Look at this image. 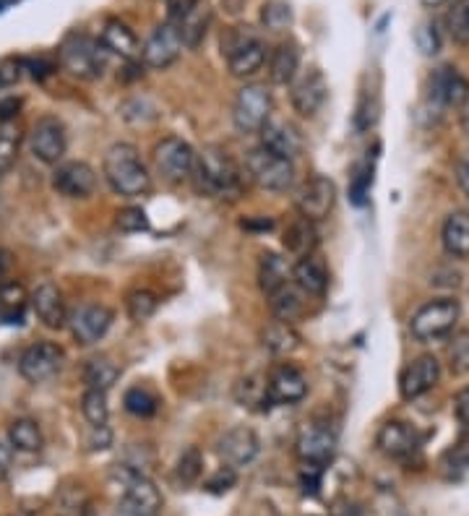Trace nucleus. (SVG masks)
<instances>
[{
  "label": "nucleus",
  "mask_w": 469,
  "mask_h": 516,
  "mask_svg": "<svg viewBox=\"0 0 469 516\" xmlns=\"http://www.w3.org/2000/svg\"><path fill=\"white\" fill-rule=\"evenodd\" d=\"M334 204H337V186L324 175L305 180L303 186L298 188V196H295L300 217L311 219V222H321V219L329 217Z\"/></svg>",
  "instance_id": "obj_13"
},
{
  "label": "nucleus",
  "mask_w": 469,
  "mask_h": 516,
  "mask_svg": "<svg viewBox=\"0 0 469 516\" xmlns=\"http://www.w3.org/2000/svg\"><path fill=\"white\" fill-rule=\"evenodd\" d=\"M282 243H285V248L290 253H295V256H308V253H313V248H316V230H313V222L311 219L305 217H298L295 222H290L285 230V238H282Z\"/></svg>",
  "instance_id": "obj_34"
},
{
  "label": "nucleus",
  "mask_w": 469,
  "mask_h": 516,
  "mask_svg": "<svg viewBox=\"0 0 469 516\" xmlns=\"http://www.w3.org/2000/svg\"><path fill=\"white\" fill-rule=\"evenodd\" d=\"M287 285H292V269L287 266L285 258L277 256V253H264L261 264H258V287H261V292L266 298H271L274 292Z\"/></svg>",
  "instance_id": "obj_29"
},
{
  "label": "nucleus",
  "mask_w": 469,
  "mask_h": 516,
  "mask_svg": "<svg viewBox=\"0 0 469 516\" xmlns=\"http://www.w3.org/2000/svg\"><path fill=\"white\" fill-rule=\"evenodd\" d=\"M235 483H238V472H235V467L227 464V467H219V470L206 480V490L214 493V496H222V493L235 488Z\"/></svg>",
  "instance_id": "obj_46"
},
{
  "label": "nucleus",
  "mask_w": 469,
  "mask_h": 516,
  "mask_svg": "<svg viewBox=\"0 0 469 516\" xmlns=\"http://www.w3.org/2000/svg\"><path fill=\"white\" fill-rule=\"evenodd\" d=\"M159 397L154 394L152 389H146V386H131L126 391V397H123V407L131 412L133 417H152L157 415L159 410Z\"/></svg>",
  "instance_id": "obj_37"
},
{
  "label": "nucleus",
  "mask_w": 469,
  "mask_h": 516,
  "mask_svg": "<svg viewBox=\"0 0 469 516\" xmlns=\"http://www.w3.org/2000/svg\"><path fill=\"white\" fill-rule=\"evenodd\" d=\"M454 412H456V420H459L464 428H469V386L456 394Z\"/></svg>",
  "instance_id": "obj_52"
},
{
  "label": "nucleus",
  "mask_w": 469,
  "mask_h": 516,
  "mask_svg": "<svg viewBox=\"0 0 469 516\" xmlns=\"http://www.w3.org/2000/svg\"><path fill=\"white\" fill-rule=\"evenodd\" d=\"M321 472H324V467H316V464H303V470H300V485H303V493H311V496H316L318 488H321Z\"/></svg>",
  "instance_id": "obj_49"
},
{
  "label": "nucleus",
  "mask_w": 469,
  "mask_h": 516,
  "mask_svg": "<svg viewBox=\"0 0 469 516\" xmlns=\"http://www.w3.org/2000/svg\"><path fill=\"white\" fill-rule=\"evenodd\" d=\"M165 6L170 21H180L185 14H191L193 8L201 6V0H165Z\"/></svg>",
  "instance_id": "obj_50"
},
{
  "label": "nucleus",
  "mask_w": 469,
  "mask_h": 516,
  "mask_svg": "<svg viewBox=\"0 0 469 516\" xmlns=\"http://www.w3.org/2000/svg\"><path fill=\"white\" fill-rule=\"evenodd\" d=\"M60 66L76 79H100L107 66V50L102 42L92 40L89 34H68L58 50Z\"/></svg>",
  "instance_id": "obj_5"
},
{
  "label": "nucleus",
  "mask_w": 469,
  "mask_h": 516,
  "mask_svg": "<svg viewBox=\"0 0 469 516\" xmlns=\"http://www.w3.org/2000/svg\"><path fill=\"white\" fill-rule=\"evenodd\" d=\"M258 136H261V146L269 149L271 154H279V157L295 159L303 152V136H300L298 128L292 126V123H287V120L271 118L269 123L258 131Z\"/></svg>",
  "instance_id": "obj_23"
},
{
  "label": "nucleus",
  "mask_w": 469,
  "mask_h": 516,
  "mask_svg": "<svg viewBox=\"0 0 469 516\" xmlns=\"http://www.w3.org/2000/svg\"><path fill=\"white\" fill-rule=\"evenodd\" d=\"M446 358H449V371L454 376H467L469 373V331H459L454 339H451L449 350H446Z\"/></svg>",
  "instance_id": "obj_43"
},
{
  "label": "nucleus",
  "mask_w": 469,
  "mask_h": 516,
  "mask_svg": "<svg viewBox=\"0 0 469 516\" xmlns=\"http://www.w3.org/2000/svg\"><path fill=\"white\" fill-rule=\"evenodd\" d=\"M32 308L47 329H63L68 324L66 300H63V292L53 282H42L32 292Z\"/></svg>",
  "instance_id": "obj_25"
},
{
  "label": "nucleus",
  "mask_w": 469,
  "mask_h": 516,
  "mask_svg": "<svg viewBox=\"0 0 469 516\" xmlns=\"http://www.w3.org/2000/svg\"><path fill=\"white\" fill-rule=\"evenodd\" d=\"M245 172H248V178H251L258 188H264V191L285 193L290 191L292 183H295V165H292V159L271 154L264 146H258V149L248 152V157H245Z\"/></svg>",
  "instance_id": "obj_6"
},
{
  "label": "nucleus",
  "mask_w": 469,
  "mask_h": 516,
  "mask_svg": "<svg viewBox=\"0 0 469 516\" xmlns=\"http://www.w3.org/2000/svg\"><path fill=\"white\" fill-rule=\"evenodd\" d=\"M102 45H105L107 53L120 55V58L128 60V63L141 60V45L139 40H136V34L118 19L107 21L105 24V29H102Z\"/></svg>",
  "instance_id": "obj_28"
},
{
  "label": "nucleus",
  "mask_w": 469,
  "mask_h": 516,
  "mask_svg": "<svg viewBox=\"0 0 469 516\" xmlns=\"http://www.w3.org/2000/svg\"><path fill=\"white\" fill-rule=\"evenodd\" d=\"M209 21H212V14H209V8L206 6H196L191 14H185L183 19L175 21L180 37H183V45L188 47V50H196V47L204 42Z\"/></svg>",
  "instance_id": "obj_33"
},
{
  "label": "nucleus",
  "mask_w": 469,
  "mask_h": 516,
  "mask_svg": "<svg viewBox=\"0 0 469 516\" xmlns=\"http://www.w3.org/2000/svg\"><path fill=\"white\" fill-rule=\"evenodd\" d=\"M183 47L185 45L178 32V24L167 21V24L154 29L149 34V40L144 42V47H141V63L146 68H154V71H165V68H170L180 58Z\"/></svg>",
  "instance_id": "obj_12"
},
{
  "label": "nucleus",
  "mask_w": 469,
  "mask_h": 516,
  "mask_svg": "<svg viewBox=\"0 0 469 516\" xmlns=\"http://www.w3.org/2000/svg\"><path fill=\"white\" fill-rule=\"evenodd\" d=\"M459 300L454 298H438V300H430L425 303L423 308H417V313L412 316L410 321V331L412 337L417 342H436V339L446 337L451 334L459 321Z\"/></svg>",
  "instance_id": "obj_7"
},
{
  "label": "nucleus",
  "mask_w": 469,
  "mask_h": 516,
  "mask_svg": "<svg viewBox=\"0 0 469 516\" xmlns=\"http://www.w3.org/2000/svg\"><path fill=\"white\" fill-rule=\"evenodd\" d=\"M154 165L165 180L183 183L196 170V152L188 141L178 139V136H167L154 146Z\"/></svg>",
  "instance_id": "obj_9"
},
{
  "label": "nucleus",
  "mask_w": 469,
  "mask_h": 516,
  "mask_svg": "<svg viewBox=\"0 0 469 516\" xmlns=\"http://www.w3.org/2000/svg\"><path fill=\"white\" fill-rule=\"evenodd\" d=\"M459 123H462V131L469 136V100L459 107Z\"/></svg>",
  "instance_id": "obj_57"
},
{
  "label": "nucleus",
  "mask_w": 469,
  "mask_h": 516,
  "mask_svg": "<svg viewBox=\"0 0 469 516\" xmlns=\"http://www.w3.org/2000/svg\"><path fill=\"white\" fill-rule=\"evenodd\" d=\"M89 444H92V449H107L110 446V430H107V425L94 428V436Z\"/></svg>",
  "instance_id": "obj_54"
},
{
  "label": "nucleus",
  "mask_w": 469,
  "mask_h": 516,
  "mask_svg": "<svg viewBox=\"0 0 469 516\" xmlns=\"http://www.w3.org/2000/svg\"><path fill=\"white\" fill-rule=\"evenodd\" d=\"M21 133L16 120H0V167L8 170V167L16 162V154H19Z\"/></svg>",
  "instance_id": "obj_41"
},
{
  "label": "nucleus",
  "mask_w": 469,
  "mask_h": 516,
  "mask_svg": "<svg viewBox=\"0 0 469 516\" xmlns=\"http://www.w3.org/2000/svg\"><path fill=\"white\" fill-rule=\"evenodd\" d=\"M243 227H253V222H243ZM258 227H261V230H271V227H274V222H271V219H266V222H258Z\"/></svg>",
  "instance_id": "obj_58"
},
{
  "label": "nucleus",
  "mask_w": 469,
  "mask_h": 516,
  "mask_svg": "<svg viewBox=\"0 0 469 516\" xmlns=\"http://www.w3.org/2000/svg\"><path fill=\"white\" fill-rule=\"evenodd\" d=\"M8 441L16 451H24V454H34V451L42 449V430L40 425L29 420V417H21V420H14L11 423V430H8Z\"/></svg>",
  "instance_id": "obj_35"
},
{
  "label": "nucleus",
  "mask_w": 469,
  "mask_h": 516,
  "mask_svg": "<svg viewBox=\"0 0 469 516\" xmlns=\"http://www.w3.org/2000/svg\"><path fill=\"white\" fill-rule=\"evenodd\" d=\"M376 444L381 454H386L389 459H410L420 449V438H417L415 428L402 420H389L378 430Z\"/></svg>",
  "instance_id": "obj_22"
},
{
  "label": "nucleus",
  "mask_w": 469,
  "mask_h": 516,
  "mask_svg": "<svg viewBox=\"0 0 469 516\" xmlns=\"http://www.w3.org/2000/svg\"><path fill=\"white\" fill-rule=\"evenodd\" d=\"M29 300L32 298L19 282H3L0 285V326L24 324Z\"/></svg>",
  "instance_id": "obj_30"
},
{
  "label": "nucleus",
  "mask_w": 469,
  "mask_h": 516,
  "mask_svg": "<svg viewBox=\"0 0 469 516\" xmlns=\"http://www.w3.org/2000/svg\"><path fill=\"white\" fill-rule=\"evenodd\" d=\"M370 186H373V167L365 165L363 170L355 175V183H352V191H350L352 201H355L357 206L365 204V196H368Z\"/></svg>",
  "instance_id": "obj_48"
},
{
  "label": "nucleus",
  "mask_w": 469,
  "mask_h": 516,
  "mask_svg": "<svg viewBox=\"0 0 469 516\" xmlns=\"http://www.w3.org/2000/svg\"><path fill=\"white\" fill-rule=\"evenodd\" d=\"M274 100L266 84H245L235 97L232 107V123L240 133H258L271 120Z\"/></svg>",
  "instance_id": "obj_8"
},
{
  "label": "nucleus",
  "mask_w": 469,
  "mask_h": 516,
  "mask_svg": "<svg viewBox=\"0 0 469 516\" xmlns=\"http://www.w3.org/2000/svg\"><path fill=\"white\" fill-rule=\"evenodd\" d=\"M266 389H269L271 402L295 404L308 394V381L295 365L279 363L277 368H271L269 378H266Z\"/></svg>",
  "instance_id": "obj_21"
},
{
  "label": "nucleus",
  "mask_w": 469,
  "mask_h": 516,
  "mask_svg": "<svg viewBox=\"0 0 469 516\" xmlns=\"http://www.w3.org/2000/svg\"><path fill=\"white\" fill-rule=\"evenodd\" d=\"M456 180H459V186H462V191L467 193L469 199V159L459 162V167H456Z\"/></svg>",
  "instance_id": "obj_56"
},
{
  "label": "nucleus",
  "mask_w": 469,
  "mask_h": 516,
  "mask_svg": "<svg viewBox=\"0 0 469 516\" xmlns=\"http://www.w3.org/2000/svg\"><path fill=\"white\" fill-rule=\"evenodd\" d=\"M222 55H225L232 76L248 79L264 68L266 58H269V47L261 40V34L253 32L251 27H232L222 37Z\"/></svg>",
  "instance_id": "obj_4"
},
{
  "label": "nucleus",
  "mask_w": 469,
  "mask_h": 516,
  "mask_svg": "<svg viewBox=\"0 0 469 516\" xmlns=\"http://www.w3.org/2000/svg\"><path fill=\"white\" fill-rule=\"evenodd\" d=\"M21 68H24V60H3V63H0V86L19 81Z\"/></svg>",
  "instance_id": "obj_51"
},
{
  "label": "nucleus",
  "mask_w": 469,
  "mask_h": 516,
  "mask_svg": "<svg viewBox=\"0 0 469 516\" xmlns=\"http://www.w3.org/2000/svg\"><path fill=\"white\" fill-rule=\"evenodd\" d=\"M269 308L277 321H287V324H292V321H298L305 311L303 292H300L298 287H295V282H292V285L282 287V290L271 295Z\"/></svg>",
  "instance_id": "obj_32"
},
{
  "label": "nucleus",
  "mask_w": 469,
  "mask_h": 516,
  "mask_svg": "<svg viewBox=\"0 0 469 516\" xmlns=\"http://www.w3.org/2000/svg\"><path fill=\"white\" fill-rule=\"evenodd\" d=\"M441 243L443 251L451 258H459V261L469 258V212L456 209L443 219Z\"/></svg>",
  "instance_id": "obj_27"
},
{
  "label": "nucleus",
  "mask_w": 469,
  "mask_h": 516,
  "mask_svg": "<svg viewBox=\"0 0 469 516\" xmlns=\"http://www.w3.org/2000/svg\"><path fill=\"white\" fill-rule=\"evenodd\" d=\"M261 441H258L256 430L248 425H235L217 441L219 457L225 459L230 467H245L258 457Z\"/></svg>",
  "instance_id": "obj_19"
},
{
  "label": "nucleus",
  "mask_w": 469,
  "mask_h": 516,
  "mask_svg": "<svg viewBox=\"0 0 469 516\" xmlns=\"http://www.w3.org/2000/svg\"><path fill=\"white\" fill-rule=\"evenodd\" d=\"M3 175H6V170H3V167H0V183H3Z\"/></svg>",
  "instance_id": "obj_61"
},
{
  "label": "nucleus",
  "mask_w": 469,
  "mask_h": 516,
  "mask_svg": "<svg viewBox=\"0 0 469 516\" xmlns=\"http://www.w3.org/2000/svg\"><path fill=\"white\" fill-rule=\"evenodd\" d=\"M53 188L66 199H89L97 191V172L86 162H66L53 172Z\"/></svg>",
  "instance_id": "obj_18"
},
{
  "label": "nucleus",
  "mask_w": 469,
  "mask_h": 516,
  "mask_svg": "<svg viewBox=\"0 0 469 516\" xmlns=\"http://www.w3.org/2000/svg\"><path fill=\"white\" fill-rule=\"evenodd\" d=\"M331 516H363V509H360L357 503L342 501V503H337V506H334Z\"/></svg>",
  "instance_id": "obj_55"
},
{
  "label": "nucleus",
  "mask_w": 469,
  "mask_h": 516,
  "mask_svg": "<svg viewBox=\"0 0 469 516\" xmlns=\"http://www.w3.org/2000/svg\"><path fill=\"white\" fill-rule=\"evenodd\" d=\"M110 477L120 490L123 516H159L162 496H159L157 485L144 472L131 467V464H115Z\"/></svg>",
  "instance_id": "obj_2"
},
{
  "label": "nucleus",
  "mask_w": 469,
  "mask_h": 516,
  "mask_svg": "<svg viewBox=\"0 0 469 516\" xmlns=\"http://www.w3.org/2000/svg\"><path fill=\"white\" fill-rule=\"evenodd\" d=\"M157 295L149 290H133L126 300V308H128V316L136 321V324H144L149 318L157 313Z\"/></svg>",
  "instance_id": "obj_42"
},
{
  "label": "nucleus",
  "mask_w": 469,
  "mask_h": 516,
  "mask_svg": "<svg viewBox=\"0 0 469 516\" xmlns=\"http://www.w3.org/2000/svg\"><path fill=\"white\" fill-rule=\"evenodd\" d=\"M238 402L243 404H264V402H271L269 397V389H266V384H258L256 378H245V381H240L238 384Z\"/></svg>",
  "instance_id": "obj_45"
},
{
  "label": "nucleus",
  "mask_w": 469,
  "mask_h": 516,
  "mask_svg": "<svg viewBox=\"0 0 469 516\" xmlns=\"http://www.w3.org/2000/svg\"><path fill=\"white\" fill-rule=\"evenodd\" d=\"M66 128L58 118H40L29 133V149L45 165H58L66 154Z\"/></svg>",
  "instance_id": "obj_15"
},
{
  "label": "nucleus",
  "mask_w": 469,
  "mask_h": 516,
  "mask_svg": "<svg viewBox=\"0 0 469 516\" xmlns=\"http://www.w3.org/2000/svg\"><path fill=\"white\" fill-rule=\"evenodd\" d=\"M430 100L436 107H462L469 100V81L454 66H441L430 76Z\"/></svg>",
  "instance_id": "obj_20"
},
{
  "label": "nucleus",
  "mask_w": 469,
  "mask_h": 516,
  "mask_svg": "<svg viewBox=\"0 0 469 516\" xmlns=\"http://www.w3.org/2000/svg\"><path fill=\"white\" fill-rule=\"evenodd\" d=\"M11 459H14V446H8L0 441V480L11 470Z\"/></svg>",
  "instance_id": "obj_53"
},
{
  "label": "nucleus",
  "mask_w": 469,
  "mask_h": 516,
  "mask_svg": "<svg viewBox=\"0 0 469 516\" xmlns=\"http://www.w3.org/2000/svg\"><path fill=\"white\" fill-rule=\"evenodd\" d=\"M295 21V14H292L290 3H282V0H271L261 8V27L266 32H287Z\"/></svg>",
  "instance_id": "obj_39"
},
{
  "label": "nucleus",
  "mask_w": 469,
  "mask_h": 516,
  "mask_svg": "<svg viewBox=\"0 0 469 516\" xmlns=\"http://www.w3.org/2000/svg\"><path fill=\"white\" fill-rule=\"evenodd\" d=\"M261 344L277 358H287L300 347V334L287 321H274L261 331Z\"/></svg>",
  "instance_id": "obj_31"
},
{
  "label": "nucleus",
  "mask_w": 469,
  "mask_h": 516,
  "mask_svg": "<svg viewBox=\"0 0 469 516\" xmlns=\"http://www.w3.org/2000/svg\"><path fill=\"white\" fill-rule=\"evenodd\" d=\"M326 97H329V84H326V76L318 68H311L300 79L292 81L290 102L292 110L300 118H313L326 105Z\"/></svg>",
  "instance_id": "obj_16"
},
{
  "label": "nucleus",
  "mask_w": 469,
  "mask_h": 516,
  "mask_svg": "<svg viewBox=\"0 0 469 516\" xmlns=\"http://www.w3.org/2000/svg\"><path fill=\"white\" fill-rule=\"evenodd\" d=\"M201 470H204V457H201V451L196 446H191V449H185L180 454L175 475H178V480L183 485H193L201 477Z\"/></svg>",
  "instance_id": "obj_44"
},
{
  "label": "nucleus",
  "mask_w": 469,
  "mask_h": 516,
  "mask_svg": "<svg viewBox=\"0 0 469 516\" xmlns=\"http://www.w3.org/2000/svg\"><path fill=\"white\" fill-rule=\"evenodd\" d=\"M63 360H66V352H63L60 344L34 342L21 352L19 373L27 378L29 384H42V381L53 378L63 368Z\"/></svg>",
  "instance_id": "obj_11"
},
{
  "label": "nucleus",
  "mask_w": 469,
  "mask_h": 516,
  "mask_svg": "<svg viewBox=\"0 0 469 516\" xmlns=\"http://www.w3.org/2000/svg\"><path fill=\"white\" fill-rule=\"evenodd\" d=\"M118 376H120V368L110 358L86 360V365H84V384L89 386V389L107 391V389H110V386L115 384V381H118Z\"/></svg>",
  "instance_id": "obj_36"
},
{
  "label": "nucleus",
  "mask_w": 469,
  "mask_h": 516,
  "mask_svg": "<svg viewBox=\"0 0 469 516\" xmlns=\"http://www.w3.org/2000/svg\"><path fill=\"white\" fill-rule=\"evenodd\" d=\"M6 269H8V256L3 251H0V277L6 274Z\"/></svg>",
  "instance_id": "obj_59"
},
{
  "label": "nucleus",
  "mask_w": 469,
  "mask_h": 516,
  "mask_svg": "<svg viewBox=\"0 0 469 516\" xmlns=\"http://www.w3.org/2000/svg\"><path fill=\"white\" fill-rule=\"evenodd\" d=\"M196 178L206 193L222 196V199H238L243 191V175L240 167L232 162L230 154L219 146H206L201 157L196 159Z\"/></svg>",
  "instance_id": "obj_3"
},
{
  "label": "nucleus",
  "mask_w": 469,
  "mask_h": 516,
  "mask_svg": "<svg viewBox=\"0 0 469 516\" xmlns=\"http://www.w3.org/2000/svg\"><path fill=\"white\" fill-rule=\"evenodd\" d=\"M300 71V47L292 40L279 42L269 53V79L271 84L287 86L298 79Z\"/></svg>",
  "instance_id": "obj_26"
},
{
  "label": "nucleus",
  "mask_w": 469,
  "mask_h": 516,
  "mask_svg": "<svg viewBox=\"0 0 469 516\" xmlns=\"http://www.w3.org/2000/svg\"><path fill=\"white\" fill-rule=\"evenodd\" d=\"M295 454L303 464L326 467L337 454V433L326 423H305L295 438Z\"/></svg>",
  "instance_id": "obj_10"
},
{
  "label": "nucleus",
  "mask_w": 469,
  "mask_h": 516,
  "mask_svg": "<svg viewBox=\"0 0 469 516\" xmlns=\"http://www.w3.org/2000/svg\"><path fill=\"white\" fill-rule=\"evenodd\" d=\"M81 412H84L86 423L92 425V428L107 425V417H110V407H107V391L86 389L84 397H81Z\"/></svg>",
  "instance_id": "obj_38"
},
{
  "label": "nucleus",
  "mask_w": 469,
  "mask_h": 516,
  "mask_svg": "<svg viewBox=\"0 0 469 516\" xmlns=\"http://www.w3.org/2000/svg\"><path fill=\"white\" fill-rule=\"evenodd\" d=\"M420 3H423L425 8H438V6H443L446 0H420Z\"/></svg>",
  "instance_id": "obj_60"
},
{
  "label": "nucleus",
  "mask_w": 469,
  "mask_h": 516,
  "mask_svg": "<svg viewBox=\"0 0 469 516\" xmlns=\"http://www.w3.org/2000/svg\"><path fill=\"white\" fill-rule=\"evenodd\" d=\"M438 381H441V363L433 355H420L399 376V394L402 399L412 402L436 389Z\"/></svg>",
  "instance_id": "obj_17"
},
{
  "label": "nucleus",
  "mask_w": 469,
  "mask_h": 516,
  "mask_svg": "<svg viewBox=\"0 0 469 516\" xmlns=\"http://www.w3.org/2000/svg\"><path fill=\"white\" fill-rule=\"evenodd\" d=\"M110 326H113V311L97 303L79 305L68 316V329H71L73 339H76V344H84V347L100 342Z\"/></svg>",
  "instance_id": "obj_14"
},
{
  "label": "nucleus",
  "mask_w": 469,
  "mask_h": 516,
  "mask_svg": "<svg viewBox=\"0 0 469 516\" xmlns=\"http://www.w3.org/2000/svg\"><path fill=\"white\" fill-rule=\"evenodd\" d=\"M102 172H105L110 188L120 196H144L152 188V175L133 144L110 146L102 159Z\"/></svg>",
  "instance_id": "obj_1"
},
{
  "label": "nucleus",
  "mask_w": 469,
  "mask_h": 516,
  "mask_svg": "<svg viewBox=\"0 0 469 516\" xmlns=\"http://www.w3.org/2000/svg\"><path fill=\"white\" fill-rule=\"evenodd\" d=\"M292 282L303 295H311V298H324L326 290H329V269H326L324 258L316 256V253H308L292 266Z\"/></svg>",
  "instance_id": "obj_24"
},
{
  "label": "nucleus",
  "mask_w": 469,
  "mask_h": 516,
  "mask_svg": "<svg viewBox=\"0 0 469 516\" xmlns=\"http://www.w3.org/2000/svg\"><path fill=\"white\" fill-rule=\"evenodd\" d=\"M446 29L456 45H469V0H454L446 14Z\"/></svg>",
  "instance_id": "obj_40"
},
{
  "label": "nucleus",
  "mask_w": 469,
  "mask_h": 516,
  "mask_svg": "<svg viewBox=\"0 0 469 516\" xmlns=\"http://www.w3.org/2000/svg\"><path fill=\"white\" fill-rule=\"evenodd\" d=\"M118 227L123 232H144L149 230V219H146L144 209H139V206H128V209L118 212Z\"/></svg>",
  "instance_id": "obj_47"
}]
</instances>
